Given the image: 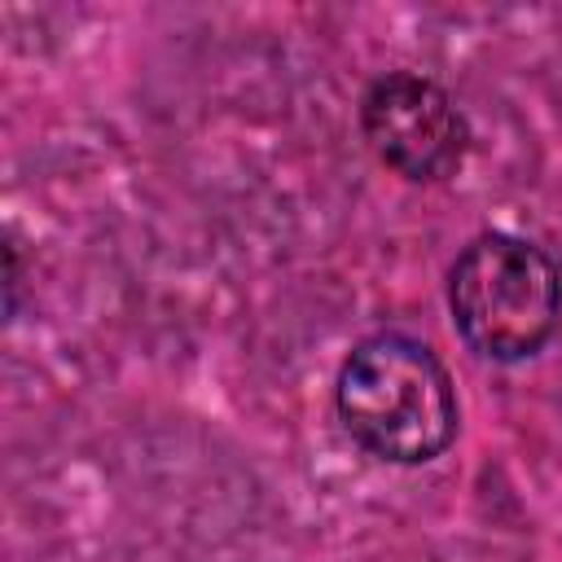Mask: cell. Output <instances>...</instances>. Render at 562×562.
<instances>
[{"mask_svg":"<svg viewBox=\"0 0 562 562\" xmlns=\"http://www.w3.org/2000/svg\"><path fill=\"white\" fill-rule=\"evenodd\" d=\"M360 136L373 158L408 184L457 176L474 140L452 92L422 70H386L364 88Z\"/></svg>","mask_w":562,"mask_h":562,"instance_id":"3957f363","label":"cell"},{"mask_svg":"<svg viewBox=\"0 0 562 562\" xmlns=\"http://www.w3.org/2000/svg\"><path fill=\"white\" fill-rule=\"evenodd\" d=\"M448 312L474 356L492 364L531 360L562 325V268L544 246L487 228L448 268Z\"/></svg>","mask_w":562,"mask_h":562,"instance_id":"7a4b0ae2","label":"cell"},{"mask_svg":"<svg viewBox=\"0 0 562 562\" xmlns=\"http://www.w3.org/2000/svg\"><path fill=\"white\" fill-rule=\"evenodd\" d=\"M334 408L342 430L386 465H426L443 457L461 430L448 364L400 329H378L342 356Z\"/></svg>","mask_w":562,"mask_h":562,"instance_id":"6da1fadb","label":"cell"}]
</instances>
